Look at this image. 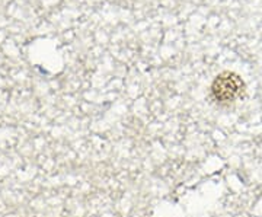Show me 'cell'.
Here are the masks:
<instances>
[{
    "label": "cell",
    "instance_id": "6da1fadb",
    "mask_svg": "<svg viewBox=\"0 0 262 217\" xmlns=\"http://www.w3.org/2000/svg\"><path fill=\"white\" fill-rule=\"evenodd\" d=\"M245 92V82L233 72H223L211 83V98L217 104L229 105L237 101Z\"/></svg>",
    "mask_w": 262,
    "mask_h": 217
}]
</instances>
